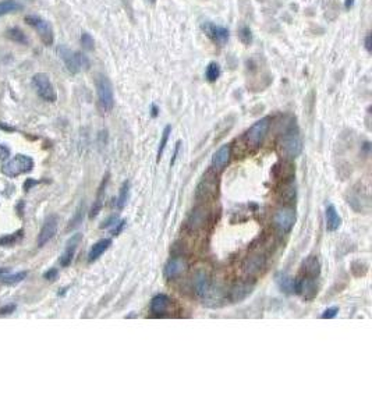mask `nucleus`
<instances>
[{
	"mask_svg": "<svg viewBox=\"0 0 372 418\" xmlns=\"http://www.w3.org/2000/svg\"><path fill=\"white\" fill-rule=\"evenodd\" d=\"M171 300L169 295L163 294V293H159V294L153 295L152 300H151V312L155 315V317H160V315H165L169 308H170Z\"/></svg>",
	"mask_w": 372,
	"mask_h": 418,
	"instance_id": "412c9836",
	"label": "nucleus"
},
{
	"mask_svg": "<svg viewBox=\"0 0 372 418\" xmlns=\"http://www.w3.org/2000/svg\"><path fill=\"white\" fill-rule=\"evenodd\" d=\"M180 148H181V141L176 142V147H174V152H173V156H171L170 160V167L176 163L177 158H178V152H180Z\"/></svg>",
	"mask_w": 372,
	"mask_h": 418,
	"instance_id": "4c0bfd02",
	"label": "nucleus"
},
{
	"mask_svg": "<svg viewBox=\"0 0 372 418\" xmlns=\"http://www.w3.org/2000/svg\"><path fill=\"white\" fill-rule=\"evenodd\" d=\"M79 43H81V46H82V49L84 50L92 52V50L95 49V41H94L91 34H88V32H82V34H81Z\"/></svg>",
	"mask_w": 372,
	"mask_h": 418,
	"instance_id": "473e14b6",
	"label": "nucleus"
},
{
	"mask_svg": "<svg viewBox=\"0 0 372 418\" xmlns=\"http://www.w3.org/2000/svg\"><path fill=\"white\" fill-rule=\"evenodd\" d=\"M321 275V262L317 255H310L308 258L304 259L303 266H301V276L318 279Z\"/></svg>",
	"mask_w": 372,
	"mask_h": 418,
	"instance_id": "4be33fe9",
	"label": "nucleus"
},
{
	"mask_svg": "<svg viewBox=\"0 0 372 418\" xmlns=\"http://www.w3.org/2000/svg\"><path fill=\"white\" fill-rule=\"evenodd\" d=\"M57 226H59V218L56 215H50L45 223H43L42 229L39 232L38 236V247H43L46 243H49L53 237H55L56 232H57Z\"/></svg>",
	"mask_w": 372,
	"mask_h": 418,
	"instance_id": "4468645a",
	"label": "nucleus"
},
{
	"mask_svg": "<svg viewBox=\"0 0 372 418\" xmlns=\"http://www.w3.org/2000/svg\"><path fill=\"white\" fill-rule=\"evenodd\" d=\"M274 282L285 294H294L297 290V279L290 276L286 272H277L274 275Z\"/></svg>",
	"mask_w": 372,
	"mask_h": 418,
	"instance_id": "aec40b11",
	"label": "nucleus"
},
{
	"mask_svg": "<svg viewBox=\"0 0 372 418\" xmlns=\"http://www.w3.org/2000/svg\"><path fill=\"white\" fill-rule=\"evenodd\" d=\"M273 223L282 233H290L296 223V212L292 208H282L276 211L273 216Z\"/></svg>",
	"mask_w": 372,
	"mask_h": 418,
	"instance_id": "9d476101",
	"label": "nucleus"
},
{
	"mask_svg": "<svg viewBox=\"0 0 372 418\" xmlns=\"http://www.w3.org/2000/svg\"><path fill=\"white\" fill-rule=\"evenodd\" d=\"M279 151L287 159H296L303 152V138L297 124L292 123L279 140Z\"/></svg>",
	"mask_w": 372,
	"mask_h": 418,
	"instance_id": "f257e3e1",
	"label": "nucleus"
},
{
	"mask_svg": "<svg viewBox=\"0 0 372 418\" xmlns=\"http://www.w3.org/2000/svg\"><path fill=\"white\" fill-rule=\"evenodd\" d=\"M193 286H194V290H196V294L200 298H202L204 295L207 294L209 289H211V286H212L211 276L208 275V272L202 271V269L197 271L196 275H194V279H193Z\"/></svg>",
	"mask_w": 372,
	"mask_h": 418,
	"instance_id": "6ab92c4d",
	"label": "nucleus"
},
{
	"mask_svg": "<svg viewBox=\"0 0 372 418\" xmlns=\"http://www.w3.org/2000/svg\"><path fill=\"white\" fill-rule=\"evenodd\" d=\"M119 221H120V219H119V215H116V214H115V215L109 216V218H108V219H106V221H105L104 223L101 225V229L112 228V226H115V225H116Z\"/></svg>",
	"mask_w": 372,
	"mask_h": 418,
	"instance_id": "c9c22d12",
	"label": "nucleus"
},
{
	"mask_svg": "<svg viewBox=\"0 0 372 418\" xmlns=\"http://www.w3.org/2000/svg\"><path fill=\"white\" fill-rule=\"evenodd\" d=\"M32 82H34V86L37 89V93L39 95V98H42L43 100L50 102V103L56 102L57 93H56L55 86L52 84L48 74L37 73L32 77Z\"/></svg>",
	"mask_w": 372,
	"mask_h": 418,
	"instance_id": "39448f33",
	"label": "nucleus"
},
{
	"mask_svg": "<svg viewBox=\"0 0 372 418\" xmlns=\"http://www.w3.org/2000/svg\"><path fill=\"white\" fill-rule=\"evenodd\" d=\"M208 222V211L204 206H198L194 211H191V214L187 218V228L191 232H197L205 228Z\"/></svg>",
	"mask_w": 372,
	"mask_h": 418,
	"instance_id": "f3484780",
	"label": "nucleus"
},
{
	"mask_svg": "<svg viewBox=\"0 0 372 418\" xmlns=\"http://www.w3.org/2000/svg\"><path fill=\"white\" fill-rule=\"evenodd\" d=\"M347 203L355 212H358V214L364 212V214H366L369 211V195L362 188L358 190L357 187H354L353 190H351V194H348Z\"/></svg>",
	"mask_w": 372,
	"mask_h": 418,
	"instance_id": "9b49d317",
	"label": "nucleus"
},
{
	"mask_svg": "<svg viewBox=\"0 0 372 418\" xmlns=\"http://www.w3.org/2000/svg\"><path fill=\"white\" fill-rule=\"evenodd\" d=\"M25 276H27V272H19V273H14V275L0 277V280L3 283H7V284H14V283H19L21 282V280H24Z\"/></svg>",
	"mask_w": 372,
	"mask_h": 418,
	"instance_id": "72a5a7b5",
	"label": "nucleus"
},
{
	"mask_svg": "<svg viewBox=\"0 0 372 418\" xmlns=\"http://www.w3.org/2000/svg\"><path fill=\"white\" fill-rule=\"evenodd\" d=\"M56 276H57V269H50V271H48L43 275V277L48 279V280H55Z\"/></svg>",
	"mask_w": 372,
	"mask_h": 418,
	"instance_id": "79ce46f5",
	"label": "nucleus"
},
{
	"mask_svg": "<svg viewBox=\"0 0 372 418\" xmlns=\"http://www.w3.org/2000/svg\"><path fill=\"white\" fill-rule=\"evenodd\" d=\"M126 223H127V222L124 221V219H123V221H119V222H117L116 225L113 226V230H112V234H113V236H119V234L122 233L123 230H124V228H126Z\"/></svg>",
	"mask_w": 372,
	"mask_h": 418,
	"instance_id": "e433bc0d",
	"label": "nucleus"
},
{
	"mask_svg": "<svg viewBox=\"0 0 372 418\" xmlns=\"http://www.w3.org/2000/svg\"><path fill=\"white\" fill-rule=\"evenodd\" d=\"M220 73H222V70H220L219 64L216 62H211L205 70V78L208 82H216L220 77Z\"/></svg>",
	"mask_w": 372,
	"mask_h": 418,
	"instance_id": "cd10ccee",
	"label": "nucleus"
},
{
	"mask_svg": "<svg viewBox=\"0 0 372 418\" xmlns=\"http://www.w3.org/2000/svg\"><path fill=\"white\" fill-rule=\"evenodd\" d=\"M57 55L71 74L81 73L82 70H88L91 66L89 59L84 53L74 52V50L68 49L67 46H64V45L57 46Z\"/></svg>",
	"mask_w": 372,
	"mask_h": 418,
	"instance_id": "f03ea898",
	"label": "nucleus"
},
{
	"mask_svg": "<svg viewBox=\"0 0 372 418\" xmlns=\"http://www.w3.org/2000/svg\"><path fill=\"white\" fill-rule=\"evenodd\" d=\"M23 10V5H20L16 0H3L0 2V17L6 16L9 13H16Z\"/></svg>",
	"mask_w": 372,
	"mask_h": 418,
	"instance_id": "bb28decb",
	"label": "nucleus"
},
{
	"mask_svg": "<svg viewBox=\"0 0 372 418\" xmlns=\"http://www.w3.org/2000/svg\"><path fill=\"white\" fill-rule=\"evenodd\" d=\"M364 48L368 53H371L372 50V37L371 34H366L365 38H364Z\"/></svg>",
	"mask_w": 372,
	"mask_h": 418,
	"instance_id": "ea45409f",
	"label": "nucleus"
},
{
	"mask_svg": "<svg viewBox=\"0 0 372 418\" xmlns=\"http://www.w3.org/2000/svg\"><path fill=\"white\" fill-rule=\"evenodd\" d=\"M95 85H97L99 111L102 113H109L115 108V91H113L112 81L104 74H98Z\"/></svg>",
	"mask_w": 372,
	"mask_h": 418,
	"instance_id": "7ed1b4c3",
	"label": "nucleus"
},
{
	"mask_svg": "<svg viewBox=\"0 0 372 418\" xmlns=\"http://www.w3.org/2000/svg\"><path fill=\"white\" fill-rule=\"evenodd\" d=\"M151 115H152V117H156L159 115V109L156 104L153 103L152 106H151Z\"/></svg>",
	"mask_w": 372,
	"mask_h": 418,
	"instance_id": "37998d69",
	"label": "nucleus"
},
{
	"mask_svg": "<svg viewBox=\"0 0 372 418\" xmlns=\"http://www.w3.org/2000/svg\"><path fill=\"white\" fill-rule=\"evenodd\" d=\"M266 268V257L262 254H251L243 262V271L247 276H259Z\"/></svg>",
	"mask_w": 372,
	"mask_h": 418,
	"instance_id": "1a4fd4ad",
	"label": "nucleus"
},
{
	"mask_svg": "<svg viewBox=\"0 0 372 418\" xmlns=\"http://www.w3.org/2000/svg\"><path fill=\"white\" fill-rule=\"evenodd\" d=\"M25 23L28 25H31L32 28H35L38 32V35L41 38L46 46H50L53 45V39H55V35H53V28L50 23H48L46 20L41 19L38 16H27L25 17Z\"/></svg>",
	"mask_w": 372,
	"mask_h": 418,
	"instance_id": "423d86ee",
	"label": "nucleus"
},
{
	"mask_svg": "<svg viewBox=\"0 0 372 418\" xmlns=\"http://www.w3.org/2000/svg\"><path fill=\"white\" fill-rule=\"evenodd\" d=\"M325 222H326V230L328 232H336L342 226V218L337 214L335 205L328 203L325 209Z\"/></svg>",
	"mask_w": 372,
	"mask_h": 418,
	"instance_id": "5701e85b",
	"label": "nucleus"
},
{
	"mask_svg": "<svg viewBox=\"0 0 372 418\" xmlns=\"http://www.w3.org/2000/svg\"><path fill=\"white\" fill-rule=\"evenodd\" d=\"M130 191H131V183L126 180L124 183L120 187V192H119V197H117L116 205L119 209H123L126 205H127L128 199H130Z\"/></svg>",
	"mask_w": 372,
	"mask_h": 418,
	"instance_id": "a878e982",
	"label": "nucleus"
},
{
	"mask_svg": "<svg viewBox=\"0 0 372 418\" xmlns=\"http://www.w3.org/2000/svg\"><path fill=\"white\" fill-rule=\"evenodd\" d=\"M14 309H16V305H14V304H9V305H6V307L0 308V315H7V314H12Z\"/></svg>",
	"mask_w": 372,
	"mask_h": 418,
	"instance_id": "a19ab883",
	"label": "nucleus"
},
{
	"mask_svg": "<svg viewBox=\"0 0 372 418\" xmlns=\"http://www.w3.org/2000/svg\"><path fill=\"white\" fill-rule=\"evenodd\" d=\"M81 240H82V234L81 233H75L74 236L70 237V240L67 241L66 248H64V251H63V254H61L60 257L61 266H68V265L71 264V261H73L74 255H75V251H77V248H78V244L81 243Z\"/></svg>",
	"mask_w": 372,
	"mask_h": 418,
	"instance_id": "a211bd4d",
	"label": "nucleus"
},
{
	"mask_svg": "<svg viewBox=\"0 0 372 418\" xmlns=\"http://www.w3.org/2000/svg\"><path fill=\"white\" fill-rule=\"evenodd\" d=\"M187 266H189V264H187V259L184 257H173L166 262L165 268H163V275L169 280L176 279L180 275H183L187 269Z\"/></svg>",
	"mask_w": 372,
	"mask_h": 418,
	"instance_id": "ddd939ff",
	"label": "nucleus"
},
{
	"mask_svg": "<svg viewBox=\"0 0 372 418\" xmlns=\"http://www.w3.org/2000/svg\"><path fill=\"white\" fill-rule=\"evenodd\" d=\"M148 3H151V5H156V0H147Z\"/></svg>",
	"mask_w": 372,
	"mask_h": 418,
	"instance_id": "49530a36",
	"label": "nucleus"
},
{
	"mask_svg": "<svg viewBox=\"0 0 372 418\" xmlns=\"http://www.w3.org/2000/svg\"><path fill=\"white\" fill-rule=\"evenodd\" d=\"M337 314H339V307H330L323 311L321 318H322V320H333V318L337 317Z\"/></svg>",
	"mask_w": 372,
	"mask_h": 418,
	"instance_id": "f704fd0d",
	"label": "nucleus"
},
{
	"mask_svg": "<svg viewBox=\"0 0 372 418\" xmlns=\"http://www.w3.org/2000/svg\"><path fill=\"white\" fill-rule=\"evenodd\" d=\"M269 127H270V117L266 116L256 120L255 123L252 124L250 129L247 130V133H245V145L250 148V149H252V151H256L258 148L262 145L263 140H265V137L268 134Z\"/></svg>",
	"mask_w": 372,
	"mask_h": 418,
	"instance_id": "20e7f679",
	"label": "nucleus"
},
{
	"mask_svg": "<svg viewBox=\"0 0 372 418\" xmlns=\"http://www.w3.org/2000/svg\"><path fill=\"white\" fill-rule=\"evenodd\" d=\"M230 159H232V145L225 144L212 156V167H214L215 172L225 170V167L229 165Z\"/></svg>",
	"mask_w": 372,
	"mask_h": 418,
	"instance_id": "2eb2a0df",
	"label": "nucleus"
},
{
	"mask_svg": "<svg viewBox=\"0 0 372 418\" xmlns=\"http://www.w3.org/2000/svg\"><path fill=\"white\" fill-rule=\"evenodd\" d=\"M7 38H10L12 41H14V42L17 43H23V45H25V43L28 42V39H27V37H25V34L20 28H17V27H14V28H12V30H9L7 31Z\"/></svg>",
	"mask_w": 372,
	"mask_h": 418,
	"instance_id": "2f4dec72",
	"label": "nucleus"
},
{
	"mask_svg": "<svg viewBox=\"0 0 372 418\" xmlns=\"http://www.w3.org/2000/svg\"><path fill=\"white\" fill-rule=\"evenodd\" d=\"M202 31L205 32L207 35L215 45L218 46H225L229 38H230V32L226 27H222V25H216L211 21H205L201 24Z\"/></svg>",
	"mask_w": 372,
	"mask_h": 418,
	"instance_id": "6e6552de",
	"label": "nucleus"
},
{
	"mask_svg": "<svg viewBox=\"0 0 372 418\" xmlns=\"http://www.w3.org/2000/svg\"><path fill=\"white\" fill-rule=\"evenodd\" d=\"M84 214H85V205H84V202H81L78 208H77V211H75L74 218L70 221V225H68L67 230H73V229L77 228L78 225H81V223H82V219H84Z\"/></svg>",
	"mask_w": 372,
	"mask_h": 418,
	"instance_id": "c756f323",
	"label": "nucleus"
},
{
	"mask_svg": "<svg viewBox=\"0 0 372 418\" xmlns=\"http://www.w3.org/2000/svg\"><path fill=\"white\" fill-rule=\"evenodd\" d=\"M170 134H171V126H166L165 129H163V133H162L160 142H159L158 152H156V159H158V162L162 159V156H163V152H165L166 145H167V141H169V137H170Z\"/></svg>",
	"mask_w": 372,
	"mask_h": 418,
	"instance_id": "c85d7f7f",
	"label": "nucleus"
},
{
	"mask_svg": "<svg viewBox=\"0 0 372 418\" xmlns=\"http://www.w3.org/2000/svg\"><path fill=\"white\" fill-rule=\"evenodd\" d=\"M7 269L6 268H0V275H3V273H6Z\"/></svg>",
	"mask_w": 372,
	"mask_h": 418,
	"instance_id": "a18cd8bd",
	"label": "nucleus"
},
{
	"mask_svg": "<svg viewBox=\"0 0 372 418\" xmlns=\"http://www.w3.org/2000/svg\"><path fill=\"white\" fill-rule=\"evenodd\" d=\"M110 246H112V240H110V239H102V240L97 241V243L91 247V250H89L88 261H89V262H95L97 259L101 258L105 252L109 250Z\"/></svg>",
	"mask_w": 372,
	"mask_h": 418,
	"instance_id": "b1692460",
	"label": "nucleus"
},
{
	"mask_svg": "<svg viewBox=\"0 0 372 418\" xmlns=\"http://www.w3.org/2000/svg\"><path fill=\"white\" fill-rule=\"evenodd\" d=\"M254 291V284L250 282H238L233 286L229 291V300L232 302L244 301L247 297H250Z\"/></svg>",
	"mask_w": 372,
	"mask_h": 418,
	"instance_id": "dca6fc26",
	"label": "nucleus"
},
{
	"mask_svg": "<svg viewBox=\"0 0 372 418\" xmlns=\"http://www.w3.org/2000/svg\"><path fill=\"white\" fill-rule=\"evenodd\" d=\"M10 156V149L6 145H0V162L6 160Z\"/></svg>",
	"mask_w": 372,
	"mask_h": 418,
	"instance_id": "58836bf2",
	"label": "nucleus"
},
{
	"mask_svg": "<svg viewBox=\"0 0 372 418\" xmlns=\"http://www.w3.org/2000/svg\"><path fill=\"white\" fill-rule=\"evenodd\" d=\"M296 293L301 295L304 301H312L318 294L317 279L304 276H301V279H297V290H296Z\"/></svg>",
	"mask_w": 372,
	"mask_h": 418,
	"instance_id": "f8f14e48",
	"label": "nucleus"
},
{
	"mask_svg": "<svg viewBox=\"0 0 372 418\" xmlns=\"http://www.w3.org/2000/svg\"><path fill=\"white\" fill-rule=\"evenodd\" d=\"M354 2H355V0H344V9H346V10H350V9L354 6Z\"/></svg>",
	"mask_w": 372,
	"mask_h": 418,
	"instance_id": "c03bdc74",
	"label": "nucleus"
},
{
	"mask_svg": "<svg viewBox=\"0 0 372 418\" xmlns=\"http://www.w3.org/2000/svg\"><path fill=\"white\" fill-rule=\"evenodd\" d=\"M34 167V160L31 159L30 156L27 155H17L14 156L12 160H9L6 165L3 166V173L10 176V177H14V176H19L21 173L30 172L31 169Z\"/></svg>",
	"mask_w": 372,
	"mask_h": 418,
	"instance_id": "0eeeda50",
	"label": "nucleus"
},
{
	"mask_svg": "<svg viewBox=\"0 0 372 418\" xmlns=\"http://www.w3.org/2000/svg\"><path fill=\"white\" fill-rule=\"evenodd\" d=\"M238 38H240V41H241L243 45H245V46H250L251 43H252V41H254L252 31H251L250 27H247V25H241V27H240V30H238Z\"/></svg>",
	"mask_w": 372,
	"mask_h": 418,
	"instance_id": "7c9ffc66",
	"label": "nucleus"
},
{
	"mask_svg": "<svg viewBox=\"0 0 372 418\" xmlns=\"http://www.w3.org/2000/svg\"><path fill=\"white\" fill-rule=\"evenodd\" d=\"M215 176L212 177H204L198 188H197V197H200L201 194H204V197H209L211 194H215L216 192V183L215 180H212Z\"/></svg>",
	"mask_w": 372,
	"mask_h": 418,
	"instance_id": "393cba45",
	"label": "nucleus"
}]
</instances>
